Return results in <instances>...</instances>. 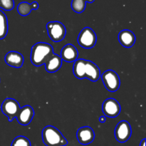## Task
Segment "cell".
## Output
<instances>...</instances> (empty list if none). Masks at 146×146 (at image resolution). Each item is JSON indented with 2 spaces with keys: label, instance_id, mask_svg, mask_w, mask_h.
<instances>
[{
  "label": "cell",
  "instance_id": "cell-17",
  "mask_svg": "<svg viewBox=\"0 0 146 146\" xmlns=\"http://www.w3.org/2000/svg\"><path fill=\"white\" fill-rule=\"evenodd\" d=\"M8 33V20L6 14L0 9V40L6 37Z\"/></svg>",
  "mask_w": 146,
  "mask_h": 146
},
{
  "label": "cell",
  "instance_id": "cell-9",
  "mask_svg": "<svg viewBox=\"0 0 146 146\" xmlns=\"http://www.w3.org/2000/svg\"><path fill=\"white\" fill-rule=\"evenodd\" d=\"M102 110L104 115L109 118H115L121 113V106L115 99L112 98H108L104 102Z\"/></svg>",
  "mask_w": 146,
  "mask_h": 146
},
{
  "label": "cell",
  "instance_id": "cell-15",
  "mask_svg": "<svg viewBox=\"0 0 146 146\" xmlns=\"http://www.w3.org/2000/svg\"><path fill=\"white\" fill-rule=\"evenodd\" d=\"M45 68L47 72L54 73L60 69L62 66V59L57 54H53L45 62Z\"/></svg>",
  "mask_w": 146,
  "mask_h": 146
},
{
  "label": "cell",
  "instance_id": "cell-18",
  "mask_svg": "<svg viewBox=\"0 0 146 146\" xmlns=\"http://www.w3.org/2000/svg\"><path fill=\"white\" fill-rule=\"evenodd\" d=\"M86 6V0H72L71 8L75 12L81 13L85 10Z\"/></svg>",
  "mask_w": 146,
  "mask_h": 146
},
{
  "label": "cell",
  "instance_id": "cell-19",
  "mask_svg": "<svg viewBox=\"0 0 146 146\" xmlns=\"http://www.w3.org/2000/svg\"><path fill=\"white\" fill-rule=\"evenodd\" d=\"M11 146H31V142L26 137L19 135L13 140Z\"/></svg>",
  "mask_w": 146,
  "mask_h": 146
},
{
  "label": "cell",
  "instance_id": "cell-13",
  "mask_svg": "<svg viewBox=\"0 0 146 146\" xmlns=\"http://www.w3.org/2000/svg\"><path fill=\"white\" fill-rule=\"evenodd\" d=\"M78 52L76 48L71 44H68L63 47L61 51V58L68 63L74 62L77 60Z\"/></svg>",
  "mask_w": 146,
  "mask_h": 146
},
{
  "label": "cell",
  "instance_id": "cell-5",
  "mask_svg": "<svg viewBox=\"0 0 146 146\" xmlns=\"http://www.w3.org/2000/svg\"><path fill=\"white\" fill-rule=\"evenodd\" d=\"M77 40L81 47L84 48H91L96 44L97 36L92 29L85 27L81 31Z\"/></svg>",
  "mask_w": 146,
  "mask_h": 146
},
{
  "label": "cell",
  "instance_id": "cell-8",
  "mask_svg": "<svg viewBox=\"0 0 146 146\" xmlns=\"http://www.w3.org/2000/svg\"><path fill=\"white\" fill-rule=\"evenodd\" d=\"M132 134V129L129 123L122 121L118 123L115 128V137L118 142L123 143L128 141Z\"/></svg>",
  "mask_w": 146,
  "mask_h": 146
},
{
  "label": "cell",
  "instance_id": "cell-20",
  "mask_svg": "<svg viewBox=\"0 0 146 146\" xmlns=\"http://www.w3.org/2000/svg\"><path fill=\"white\" fill-rule=\"evenodd\" d=\"M14 7V0H0V9H2L5 11H11Z\"/></svg>",
  "mask_w": 146,
  "mask_h": 146
},
{
  "label": "cell",
  "instance_id": "cell-4",
  "mask_svg": "<svg viewBox=\"0 0 146 146\" xmlns=\"http://www.w3.org/2000/svg\"><path fill=\"white\" fill-rule=\"evenodd\" d=\"M48 36L54 42L62 41L66 34V29L64 24L60 21H51L46 24Z\"/></svg>",
  "mask_w": 146,
  "mask_h": 146
},
{
  "label": "cell",
  "instance_id": "cell-3",
  "mask_svg": "<svg viewBox=\"0 0 146 146\" xmlns=\"http://www.w3.org/2000/svg\"><path fill=\"white\" fill-rule=\"evenodd\" d=\"M43 143L46 146H66L68 141L63 134L52 125L46 126L41 133Z\"/></svg>",
  "mask_w": 146,
  "mask_h": 146
},
{
  "label": "cell",
  "instance_id": "cell-2",
  "mask_svg": "<svg viewBox=\"0 0 146 146\" xmlns=\"http://www.w3.org/2000/svg\"><path fill=\"white\" fill-rule=\"evenodd\" d=\"M53 54L54 49L52 46L45 42H38L31 48L30 59L32 64L36 66H40L45 64Z\"/></svg>",
  "mask_w": 146,
  "mask_h": 146
},
{
  "label": "cell",
  "instance_id": "cell-1",
  "mask_svg": "<svg viewBox=\"0 0 146 146\" xmlns=\"http://www.w3.org/2000/svg\"><path fill=\"white\" fill-rule=\"evenodd\" d=\"M73 72L78 79L88 78L94 82L98 81L101 76V71L96 64L91 61L81 58L75 61Z\"/></svg>",
  "mask_w": 146,
  "mask_h": 146
},
{
  "label": "cell",
  "instance_id": "cell-10",
  "mask_svg": "<svg viewBox=\"0 0 146 146\" xmlns=\"http://www.w3.org/2000/svg\"><path fill=\"white\" fill-rule=\"evenodd\" d=\"M76 138L80 144L86 145L94 141L95 138V133L91 127H81L77 131Z\"/></svg>",
  "mask_w": 146,
  "mask_h": 146
},
{
  "label": "cell",
  "instance_id": "cell-14",
  "mask_svg": "<svg viewBox=\"0 0 146 146\" xmlns=\"http://www.w3.org/2000/svg\"><path fill=\"white\" fill-rule=\"evenodd\" d=\"M135 36L131 31L128 29L122 30L118 34V41L123 46L131 48L135 44Z\"/></svg>",
  "mask_w": 146,
  "mask_h": 146
},
{
  "label": "cell",
  "instance_id": "cell-11",
  "mask_svg": "<svg viewBox=\"0 0 146 146\" xmlns=\"http://www.w3.org/2000/svg\"><path fill=\"white\" fill-rule=\"evenodd\" d=\"M34 116V111L30 106H24L22 108H20L18 114L17 115V119L19 123L21 125H27L31 123Z\"/></svg>",
  "mask_w": 146,
  "mask_h": 146
},
{
  "label": "cell",
  "instance_id": "cell-16",
  "mask_svg": "<svg viewBox=\"0 0 146 146\" xmlns=\"http://www.w3.org/2000/svg\"><path fill=\"white\" fill-rule=\"evenodd\" d=\"M38 9V4L36 1H34L31 4H29L26 1H23V2L19 4V5L17 6V11L20 15L23 16V17L29 15L31 13V10H36Z\"/></svg>",
  "mask_w": 146,
  "mask_h": 146
},
{
  "label": "cell",
  "instance_id": "cell-7",
  "mask_svg": "<svg viewBox=\"0 0 146 146\" xmlns=\"http://www.w3.org/2000/svg\"><path fill=\"white\" fill-rule=\"evenodd\" d=\"M3 113L8 118L9 121H12L16 118L20 109V106L17 100L13 98H6L1 106Z\"/></svg>",
  "mask_w": 146,
  "mask_h": 146
},
{
  "label": "cell",
  "instance_id": "cell-6",
  "mask_svg": "<svg viewBox=\"0 0 146 146\" xmlns=\"http://www.w3.org/2000/svg\"><path fill=\"white\" fill-rule=\"evenodd\" d=\"M104 86L110 92H115L118 91L121 86L119 76L113 70H107L101 76Z\"/></svg>",
  "mask_w": 146,
  "mask_h": 146
},
{
  "label": "cell",
  "instance_id": "cell-22",
  "mask_svg": "<svg viewBox=\"0 0 146 146\" xmlns=\"http://www.w3.org/2000/svg\"><path fill=\"white\" fill-rule=\"evenodd\" d=\"M145 141H146L145 138L143 139L142 141H141V143H140V146H145Z\"/></svg>",
  "mask_w": 146,
  "mask_h": 146
},
{
  "label": "cell",
  "instance_id": "cell-12",
  "mask_svg": "<svg viewBox=\"0 0 146 146\" xmlns=\"http://www.w3.org/2000/svg\"><path fill=\"white\" fill-rule=\"evenodd\" d=\"M4 60L7 65L13 68H19L24 64V56L17 51H9L6 54Z\"/></svg>",
  "mask_w": 146,
  "mask_h": 146
},
{
  "label": "cell",
  "instance_id": "cell-21",
  "mask_svg": "<svg viewBox=\"0 0 146 146\" xmlns=\"http://www.w3.org/2000/svg\"><path fill=\"white\" fill-rule=\"evenodd\" d=\"M106 121V116H101L99 118V121L101 123H105Z\"/></svg>",
  "mask_w": 146,
  "mask_h": 146
},
{
  "label": "cell",
  "instance_id": "cell-23",
  "mask_svg": "<svg viewBox=\"0 0 146 146\" xmlns=\"http://www.w3.org/2000/svg\"><path fill=\"white\" fill-rule=\"evenodd\" d=\"M86 2H88V3H93L94 1V0H86Z\"/></svg>",
  "mask_w": 146,
  "mask_h": 146
}]
</instances>
